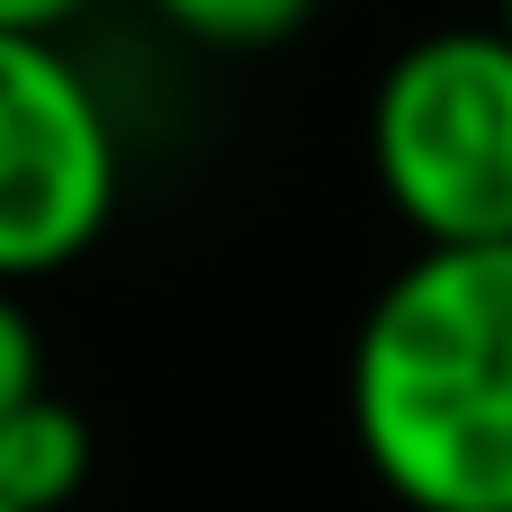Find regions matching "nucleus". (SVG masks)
Wrapping results in <instances>:
<instances>
[{
	"instance_id": "nucleus-1",
	"label": "nucleus",
	"mask_w": 512,
	"mask_h": 512,
	"mask_svg": "<svg viewBox=\"0 0 512 512\" xmlns=\"http://www.w3.org/2000/svg\"><path fill=\"white\" fill-rule=\"evenodd\" d=\"M342 405L405 512H512V243L414 252L351 333Z\"/></svg>"
},
{
	"instance_id": "nucleus-2",
	"label": "nucleus",
	"mask_w": 512,
	"mask_h": 512,
	"mask_svg": "<svg viewBox=\"0 0 512 512\" xmlns=\"http://www.w3.org/2000/svg\"><path fill=\"white\" fill-rule=\"evenodd\" d=\"M369 171L423 252L512 243V36L432 27L369 90Z\"/></svg>"
},
{
	"instance_id": "nucleus-3",
	"label": "nucleus",
	"mask_w": 512,
	"mask_h": 512,
	"mask_svg": "<svg viewBox=\"0 0 512 512\" xmlns=\"http://www.w3.org/2000/svg\"><path fill=\"white\" fill-rule=\"evenodd\" d=\"M117 117L63 36L0 27V288L72 270L117 216Z\"/></svg>"
},
{
	"instance_id": "nucleus-4",
	"label": "nucleus",
	"mask_w": 512,
	"mask_h": 512,
	"mask_svg": "<svg viewBox=\"0 0 512 512\" xmlns=\"http://www.w3.org/2000/svg\"><path fill=\"white\" fill-rule=\"evenodd\" d=\"M90 486V423L54 387L0 423V504L9 512H63Z\"/></svg>"
},
{
	"instance_id": "nucleus-5",
	"label": "nucleus",
	"mask_w": 512,
	"mask_h": 512,
	"mask_svg": "<svg viewBox=\"0 0 512 512\" xmlns=\"http://www.w3.org/2000/svg\"><path fill=\"white\" fill-rule=\"evenodd\" d=\"M171 36H189V45H216V54H261V45H288L306 18H315V0H144Z\"/></svg>"
},
{
	"instance_id": "nucleus-6",
	"label": "nucleus",
	"mask_w": 512,
	"mask_h": 512,
	"mask_svg": "<svg viewBox=\"0 0 512 512\" xmlns=\"http://www.w3.org/2000/svg\"><path fill=\"white\" fill-rule=\"evenodd\" d=\"M36 396H45V342H36L27 306L0 288V423H9L18 405H36Z\"/></svg>"
},
{
	"instance_id": "nucleus-7",
	"label": "nucleus",
	"mask_w": 512,
	"mask_h": 512,
	"mask_svg": "<svg viewBox=\"0 0 512 512\" xmlns=\"http://www.w3.org/2000/svg\"><path fill=\"white\" fill-rule=\"evenodd\" d=\"M90 0H0V27H36V36H63V18H81Z\"/></svg>"
},
{
	"instance_id": "nucleus-8",
	"label": "nucleus",
	"mask_w": 512,
	"mask_h": 512,
	"mask_svg": "<svg viewBox=\"0 0 512 512\" xmlns=\"http://www.w3.org/2000/svg\"><path fill=\"white\" fill-rule=\"evenodd\" d=\"M495 27H504V36H512V0H495Z\"/></svg>"
},
{
	"instance_id": "nucleus-9",
	"label": "nucleus",
	"mask_w": 512,
	"mask_h": 512,
	"mask_svg": "<svg viewBox=\"0 0 512 512\" xmlns=\"http://www.w3.org/2000/svg\"><path fill=\"white\" fill-rule=\"evenodd\" d=\"M0 512H9V504H0Z\"/></svg>"
}]
</instances>
